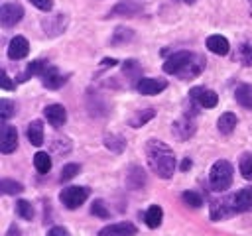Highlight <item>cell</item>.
Instances as JSON below:
<instances>
[{"mask_svg":"<svg viewBox=\"0 0 252 236\" xmlns=\"http://www.w3.org/2000/svg\"><path fill=\"white\" fill-rule=\"evenodd\" d=\"M144 153H146V159H148V165L150 169L161 177V179H169L173 173H175V165H177V159H175V153L173 149L161 142V140H148L146 146H144Z\"/></svg>","mask_w":252,"mask_h":236,"instance_id":"cell-1","label":"cell"},{"mask_svg":"<svg viewBox=\"0 0 252 236\" xmlns=\"http://www.w3.org/2000/svg\"><path fill=\"white\" fill-rule=\"evenodd\" d=\"M18 148V130L10 124H2L0 130V149L2 153H12Z\"/></svg>","mask_w":252,"mask_h":236,"instance_id":"cell-11","label":"cell"},{"mask_svg":"<svg viewBox=\"0 0 252 236\" xmlns=\"http://www.w3.org/2000/svg\"><path fill=\"white\" fill-rule=\"evenodd\" d=\"M0 85H2L4 90H14V83H12V79L8 77L6 71H2V75H0Z\"/></svg>","mask_w":252,"mask_h":236,"instance_id":"cell-40","label":"cell"},{"mask_svg":"<svg viewBox=\"0 0 252 236\" xmlns=\"http://www.w3.org/2000/svg\"><path fill=\"white\" fill-rule=\"evenodd\" d=\"M126 181H128V187H130V189H142V187L146 185V173H144V169L138 167V165L130 167Z\"/></svg>","mask_w":252,"mask_h":236,"instance_id":"cell-24","label":"cell"},{"mask_svg":"<svg viewBox=\"0 0 252 236\" xmlns=\"http://www.w3.org/2000/svg\"><path fill=\"white\" fill-rule=\"evenodd\" d=\"M209 210H211V220H222V218H228V216L236 214V210L232 206V195L211 201Z\"/></svg>","mask_w":252,"mask_h":236,"instance_id":"cell-6","label":"cell"},{"mask_svg":"<svg viewBox=\"0 0 252 236\" xmlns=\"http://www.w3.org/2000/svg\"><path fill=\"white\" fill-rule=\"evenodd\" d=\"M24 18V6L18 2H6L0 8V22L4 28H12L16 26L20 20Z\"/></svg>","mask_w":252,"mask_h":236,"instance_id":"cell-5","label":"cell"},{"mask_svg":"<svg viewBox=\"0 0 252 236\" xmlns=\"http://www.w3.org/2000/svg\"><path fill=\"white\" fill-rule=\"evenodd\" d=\"M205 45H207V49H209L211 53H215V55H226V53H228V49H230L228 39H226V37H222V35H219V33L209 35V37H207V41H205Z\"/></svg>","mask_w":252,"mask_h":236,"instance_id":"cell-18","label":"cell"},{"mask_svg":"<svg viewBox=\"0 0 252 236\" xmlns=\"http://www.w3.org/2000/svg\"><path fill=\"white\" fill-rule=\"evenodd\" d=\"M238 59L244 67H252V41H244L238 47Z\"/></svg>","mask_w":252,"mask_h":236,"instance_id":"cell-32","label":"cell"},{"mask_svg":"<svg viewBox=\"0 0 252 236\" xmlns=\"http://www.w3.org/2000/svg\"><path fill=\"white\" fill-rule=\"evenodd\" d=\"M191 165H193V161H191L189 157H185V159L181 161V165H179V169H181V171H187V169H191Z\"/></svg>","mask_w":252,"mask_h":236,"instance_id":"cell-44","label":"cell"},{"mask_svg":"<svg viewBox=\"0 0 252 236\" xmlns=\"http://www.w3.org/2000/svg\"><path fill=\"white\" fill-rule=\"evenodd\" d=\"M171 128H173L171 134H173L177 140H189V138L195 134V130H197V128H195V122H193L189 116H183V118L175 120Z\"/></svg>","mask_w":252,"mask_h":236,"instance_id":"cell-16","label":"cell"},{"mask_svg":"<svg viewBox=\"0 0 252 236\" xmlns=\"http://www.w3.org/2000/svg\"><path fill=\"white\" fill-rule=\"evenodd\" d=\"M181 199H183V203L187 206H193V208H201L203 206V197L197 191H183Z\"/></svg>","mask_w":252,"mask_h":236,"instance_id":"cell-34","label":"cell"},{"mask_svg":"<svg viewBox=\"0 0 252 236\" xmlns=\"http://www.w3.org/2000/svg\"><path fill=\"white\" fill-rule=\"evenodd\" d=\"M191 57H193L191 51H175V53H171V55L163 61V71H165L167 75H177V73L189 63Z\"/></svg>","mask_w":252,"mask_h":236,"instance_id":"cell-8","label":"cell"},{"mask_svg":"<svg viewBox=\"0 0 252 236\" xmlns=\"http://www.w3.org/2000/svg\"><path fill=\"white\" fill-rule=\"evenodd\" d=\"M91 212H93L94 216H98V218H110V210L106 208V203H104L102 199H96V201L93 203Z\"/></svg>","mask_w":252,"mask_h":236,"instance_id":"cell-36","label":"cell"},{"mask_svg":"<svg viewBox=\"0 0 252 236\" xmlns=\"http://www.w3.org/2000/svg\"><path fill=\"white\" fill-rule=\"evenodd\" d=\"M41 28L49 37H55V35L63 33V30L67 28V16L65 14H53L51 18H45L41 22Z\"/></svg>","mask_w":252,"mask_h":236,"instance_id":"cell-13","label":"cell"},{"mask_svg":"<svg viewBox=\"0 0 252 236\" xmlns=\"http://www.w3.org/2000/svg\"><path fill=\"white\" fill-rule=\"evenodd\" d=\"M232 206L236 212H250L252 210V187L238 189L232 195Z\"/></svg>","mask_w":252,"mask_h":236,"instance_id":"cell-15","label":"cell"},{"mask_svg":"<svg viewBox=\"0 0 252 236\" xmlns=\"http://www.w3.org/2000/svg\"><path fill=\"white\" fill-rule=\"evenodd\" d=\"M234 98H236V102L240 106L252 110V85H246V83L238 85L236 90H234Z\"/></svg>","mask_w":252,"mask_h":236,"instance_id":"cell-21","label":"cell"},{"mask_svg":"<svg viewBox=\"0 0 252 236\" xmlns=\"http://www.w3.org/2000/svg\"><path fill=\"white\" fill-rule=\"evenodd\" d=\"M104 146H106L112 153H120V151H124V148H126V140H124L122 136H118V134H106V136H104Z\"/></svg>","mask_w":252,"mask_h":236,"instance_id":"cell-28","label":"cell"},{"mask_svg":"<svg viewBox=\"0 0 252 236\" xmlns=\"http://www.w3.org/2000/svg\"><path fill=\"white\" fill-rule=\"evenodd\" d=\"M161 218H163V210L159 205H152L146 212H144V220L150 228H158L161 224Z\"/></svg>","mask_w":252,"mask_h":236,"instance_id":"cell-25","label":"cell"},{"mask_svg":"<svg viewBox=\"0 0 252 236\" xmlns=\"http://www.w3.org/2000/svg\"><path fill=\"white\" fill-rule=\"evenodd\" d=\"M232 175H234V169H232L230 161H226V159L215 161L211 171H209V185H211V189L217 191V193L228 191L230 185H232Z\"/></svg>","mask_w":252,"mask_h":236,"instance_id":"cell-2","label":"cell"},{"mask_svg":"<svg viewBox=\"0 0 252 236\" xmlns=\"http://www.w3.org/2000/svg\"><path fill=\"white\" fill-rule=\"evenodd\" d=\"M6 236H22V232H20L18 224H12V226L8 228V232H6Z\"/></svg>","mask_w":252,"mask_h":236,"instance_id":"cell-43","label":"cell"},{"mask_svg":"<svg viewBox=\"0 0 252 236\" xmlns=\"http://www.w3.org/2000/svg\"><path fill=\"white\" fill-rule=\"evenodd\" d=\"M189 100L203 106V108H215L219 104V96L215 90L205 88V87H193L189 90Z\"/></svg>","mask_w":252,"mask_h":236,"instance_id":"cell-4","label":"cell"},{"mask_svg":"<svg viewBox=\"0 0 252 236\" xmlns=\"http://www.w3.org/2000/svg\"><path fill=\"white\" fill-rule=\"evenodd\" d=\"M30 2L41 12H51V8H53V0H30Z\"/></svg>","mask_w":252,"mask_h":236,"instance_id":"cell-39","label":"cell"},{"mask_svg":"<svg viewBox=\"0 0 252 236\" xmlns=\"http://www.w3.org/2000/svg\"><path fill=\"white\" fill-rule=\"evenodd\" d=\"M0 189H2L4 195H18V193L24 191V185L18 183V181H14V179H2Z\"/></svg>","mask_w":252,"mask_h":236,"instance_id":"cell-33","label":"cell"},{"mask_svg":"<svg viewBox=\"0 0 252 236\" xmlns=\"http://www.w3.org/2000/svg\"><path fill=\"white\" fill-rule=\"evenodd\" d=\"M43 114H45L47 122H49L53 128H61V126H65V122H67V110H65V106H61V104H49V106H45Z\"/></svg>","mask_w":252,"mask_h":236,"instance_id":"cell-17","label":"cell"},{"mask_svg":"<svg viewBox=\"0 0 252 236\" xmlns=\"http://www.w3.org/2000/svg\"><path fill=\"white\" fill-rule=\"evenodd\" d=\"M138 228L132 222H114L104 228H100L98 236H136Z\"/></svg>","mask_w":252,"mask_h":236,"instance_id":"cell-14","label":"cell"},{"mask_svg":"<svg viewBox=\"0 0 252 236\" xmlns=\"http://www.w3.org/2000/svg\"><path fill=\"white\" fill-rule=\"evenodd\" d=\"M122 69H124V75H126L128 79H134L136 83L142 79V77H140V73H142V67H140V63H138V61H134V59H128V61L124 63V67H122Z\"/></svg>","mask_w":252,"mask_h":236,"instance_id":"cell-31","label":"cell"},{"mask_svg":"<svg viewBox=\"0 0 252 236\" xmlns=\"http://www.w3.org/2000/svg\"><path fill=\"white\" fill-rule=\"evenodd\" d=\"M181 2H185V4H193L195 0H181Z\"/></svg>","mask_w":252,"mask_h":236,"instance_id":"cell-45","label":"cell"},{"mask_svg":"<svg viewBox=\"0 0 252 236\" xmlns=\"http://www.w3.org/2000/svg\"><path fill=\"white\" fill-rule=\"evenodd\" d=\"M154 116H156V110H154V108H144V110L134 112V114L128 118V124H130L132 128H142V126H144L146 122H150Z\"/></svg>","mask_w":252,"mask_h":236,"instance_id":"cell-22","label":"cell"},{"mask_svg":"<svg viewBox=\"0 0 252 236\" xmlns=\"http://www.w3.org/2000/svg\"><path fill=\"white\" fill-rule=\"evenodd\" d=\"M167 88V81L163 79H152V77H142L138 83H136V90L140 94H146V96H152V94H158L161 90Z\"/></svg>","mask_w":252,"mask_h":236,"instance_id":"cell-9","label":"cell"},{"mask_svg":"<svg viewBox=\"0 0 252 236\" xmlns=\"http://www.w3.org/2000/svg\"><path fill=\"white\" fill-rule=\"evenodd\" d=\"M144 8L140 6V4H136V2H128V0H120L114 8H112V14H122V16H136V14H140Z\"/></svg>","mask_w":252,"mask_h":236,"instance_id":"cell-23","label":"cell"},{"mask_svg":"<svg viewBox=\"0 0 252 236\" xmlns=\"http://www.w3.org/2000/svg\"><path fill=\"white\" fill-rule=\"evenodd\" d=\"M43 67H45V61H41V59H37V61H32L28 67H26V71L22 73V75H18V83H26L28 79H32L33 75H41V71H43Z\"/></svg>","mask_w":252,"mask_h":236,"instance_id":"cell-27","label":"cell"},{"mask_svg":"<svg viewBox=\"0 0 252 236\" xmlns=\"http://www.w3.org/2000/svg\"><path fill=\"white\" fill-rule=\"evenodd\" d=\"M203 69H205V59H203L201 55H195V53H193V57L189 59V63H187L175 77H179L181 81H191V79L199 77V75L203 73Z\"/></svg>","mask_w":252,"mask_h":236,"instance_id":"cell-10","label":"cell"},{"mask_svg":"<svg viewBox=\"0 0 252 236\" xmlns=\"http://www.w3.org/2000/svg\"><path fill=\"white\" fill-rule=\"evenodd\" d=\"M89 193H91L89 187H77V185L65 187V189L59 193V201L63 203L65 208L75 210V208H79V206L89 199Z\"/></svg>","mask_w":252,"mask_h":236,"instance_id":"cell-3","label":"cell"},{"mask_svg":"<svg viewBox=\"0 0 252 236\" xmlns=\"http://www.w3.org/2000/svg\"><path fill=\"white\" fill-rule=\"evenodd\" d=\"M30 53V41L24 35H14L8 43V57L12 61H20Z\"/></svg>","mask_w":252,"mask_h":236,"instance_id":"cell-12","label":"cell"},{"mask_svg":"<svg viewBox=\"0 0 252 236\" xmlns=\"http://www.w3.org/2000/svg\"><path fill=\"white\" fill-rule=\"evenodd\" d=\"M14 112H16V104H14L10 98H2V100H0V116H2V120L12 118Z\"/></svg>","mask_w":252,"mask_h":236,"instance_id":"cell-37","label":"cell"},{"mask_svg":"<svg viewBox=\"0 0 252 236\" xmlns=\"http://www.w3.org/2000/svg\"><path fill=\"white\" fill-rule=\"evenodd\" d=\"M39 79H41V85H43L45 88H49V90H55V88H59V87H63V85L67 83V77H63V75L59 73V69L53 67V65H49V63H45V67H43Z\"/></svg>","mask_w":252,"mask_h":236,"instance_id":"cell-7","label":"cell"},{"mask_svg":"<svg viewBox=\"0 0 252 236\" xmlns=\"http://www.w3.org/2000/svg\"><path fill=\"white\" fill-rule=\"evenodd\" d=\"M236 122H238V118H236V114H234V112H222V114L219 116V120H217L219 132H220L222 136L232 134V130L236 128Z\"/></svg>","mask_w":252,"mask_h":236,"instance_id":"cell-20","label":"cell"},{"mask_svg":"<svg viewBox=\"0 0 252 236\" xmlns=\"http://www.w3.org/2000/svg\"><path fill=\"white\" fill-rule=\"evenodd\" d=\"M33 167L43 175V173H49V169H51V157H49V153L47 151H37L35 155H33Z\"/></svg>","mask_w":252,"mask_h":236,"instance_id":"cell-29","label":"cell"},{"mask_svg":"<svg viewBox=\"0 0 252 236\" xmlns=\"http://www.w3.org/2000/svg\"><path fill=\"white\" fill-rule=\"evenodd\" d=\"M79 171H81V165H79V163H67V165L61 169V181L73 179L75 175H79Z\"/></svg>","mask_w":252,"mask_h":236,"instance_id":"cell-38","label":"cell"},{"mask_svg":"<svg viewBox=\"0 0 252 236\" xmlns=\"http://www.w3.org/2000/svg\"><path fill=\"white\" fill-rule=\"evenodd\" d=\"M45 236H71V234H69V230H65L63 226H53V228H49V232H47Z\"/></svg>","mask_w":252,"mask_h":236,"instance_id":"cell-41","label":"cell"},{"mask_svg":"<svg viewBox=\"0 0 252 236\" xmlns=\"http://www.w3.org/2000/svg\"><path fill=\"white\" fill-rule=\"evenodd\" d=\"M238 169H240V175L248 181H252V153H242L240 155V161H238Z\"/></svg>","mask_w":252,"mask_h":236,"instance_id":"cell-30","label":"cell"},{"mask_svg":"<svg viewBox=\"0 0 252 236\" xmlns=\"http://www.w3.org/2000/svg\"><path fill=\"white\" fill-rule=\"evenodd\" d=\"M132 39H134V30H130V28H126V26H118V28L114 30V33H112L110 43H112V45H124V43H128V41H132Z\"/></svg>","mask_w":252,"mask_h":236,"instance_id":"cell-26","label":"cell"},{"mask_svg":"<svg viewBox=\"0 0 252 236\" xmlns=\"http://www.w3.org/2000/svg\"><path fill=\"white\" fill-rule=\"evenodd\" d=\"M114 65H118V61L116 59H102L100 61V71H104V69H108V67H114Z\"/></svg>","mask_w":252,"mask_h":236,"instance_id":"cell-42","label":"cell"},{"mask_svg":"<svg viewBox=\"0 0 252 236\" xmlns=\"http://www.w3.org/2000/svg\"><path fill=\"white\" fill-rule=\"evenodd\" d=\"M16 212H18V216H22L24 220H32V218H33V206H32L26 199H20V201L16 203Z\"/></svg>","mask_w":252,"mask_h":236,"instance_id":"cell-35","label":"cell"},{"mask_svg":"<svg viewBox=\"0 0 252 236\" xmlns=\"http://www.w3.org/2000/svg\"><path fill=\"white\" fill-rule=\"evenodd\" d=\"M28 140L35 148L43 146V122L41 120H32L28 124Z\"/></svg>","mask_w":252,"mask_h":236,"instance_id":"cell-19","label":"cell"}]
</instances>
